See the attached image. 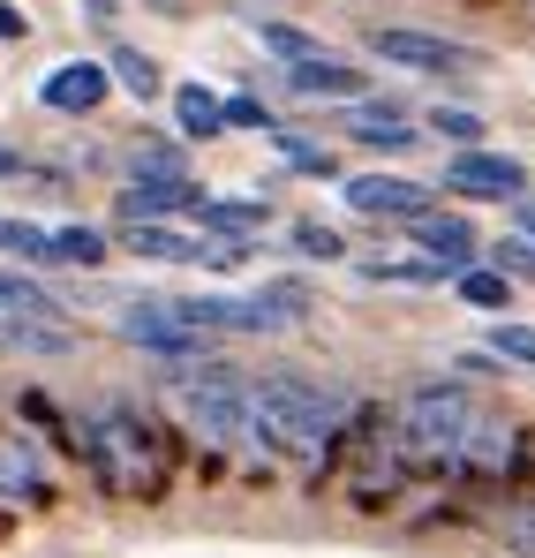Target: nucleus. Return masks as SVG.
<instances>
[{
  "mask_svg": "<svg viewBox=\"0 0 535 558\" xmlns=\"http://www.w3.org/2000/svg\"><path fill=\"white\" fill-rule=\"evenodd\" d=\"M106 92H113V69H98V61H69V69L46 76V106L53 113H98Z\"/></svg>",
  "mask_w": 535,
  "mask_h": 558,
  "instance_id": "14",
  "label": "nucleus"
},
{
  "mask_svg": "<svg viewBox=\"0 0 535 558\" xmlns=\"http://www.w3.org/2000/svg\"><path fill=\"white\" fill-rule=\"evenodd\" d=\"M348 136H355V144H369V151H415V121H408L400 106H369V98H355Z\"/></svg>",
  "mask_w": 535,
  "mask_h": 558,
  "instance_id": "15",
  "label": "nucleus"
},
{
  "mask_svg": "<svg viewBox=\"0 0 535 558\" xmlns=\"http://www.w3.org/2000/svg\"><path fill=\"white\" fill-rule=\"evenodd\" d=\"M430 136H446V144H460V151H467V144L483 136V121H475L467 106H430Z\"/></svg>",
  "mask_w": 535,
  "mask_h": 558,
  "instance_id": "27",
  "label": "nucleus"
},
{
  "mask_svg": "<svg viewBox=\"0 0 535 558\" xmlns=\"http://www.w3.org/2000/svg\"><path fill=\"white\" fill-rule=\"evenodd\" d=\"M369 53L392 61V69H415V76H475L483 69V46L438 38V31H408V23H377L369 31Z\"/></svg>",
  "mask_w": 535,
  "mask_h": 558,
  "instance_id": "5",
  "label": "nucleus"
},
{
  "mask_svg": "<svg viewBox=\"0 0 535 558\" xmlns=\"http://www.w3.org/2000/svg\"><path fill=\"white\" fill-rule=\"evenodd\" d=\"M271 136H279V151H287L294 174H325V182H332V151H325V144H302L294 129H271Z\"/></svg>",
  "mask_w": 535,
  "mask_h": 558,
  "instance_id": "26",
  "label": "nucleus"
},
{
  "mask_svg": "<svg viewBox=\"0 0 535 558\" xmlns=\"http://www.w3.org/2000/svg\"><path fill=\"white\" fill-rule=\"evenodd\" d=\"M76 332L61 317H8L0 310V355H69Z\"/></svg>",
  "mask_w": 535,
  "mask_h": 558,
  "instance_id": "16",
  "label": "nucleus"
},
{
  "mask_svg": "<svg viewBox=\"0 0 535 558\" xmlns=\"http://www.w3.org/2000/svg\"><path fill=\"white\" fill-rule=\"evenodd\" d=\"M0 498L15 506H46L53 498V475H46V453L23 423H0Z\"/></svg>",
  "mask_w": 535,
  "mask_h": 558,
  "instance_id": "9",
  "label": "nucleus"
},
{
  "mask_svg": "<svg viewBox=\"0 0 535 558\" xmlns=\"http://www.w3.org/2000/svg\"><path fill=\"white\" fill-rule=\"evenodd\" d=\"M460 371H467V377H490V371H506V355H460Z\"/></svg>",
  "mask_w": 535,
  "mask_h": 558,
  "instance_id": "30",
  "label": "nucleus"
},
{
  "mask_svg": "<svg viewBox=\"0 0 535 558\" xmlns=\"http://www.w3.org/2000/svg\"><path fill=\"white\" fill-rule=\"evenodd\" d=\"M348 204H355L362 219H423L430 211V189L423 182H408V174H355L348 182Z\"/></svg>",
  "mask_w": 535,
  "mask_h": 558,
  "instance_id": "11",
  "label": "nucleus"
},
{
  "mask_svg": "<svg viewBox=\"0 0 535 558\" xmlns=\"http://www.w3.org/2000/svg\"><path fill=\"white\" fill-rule=\"evenodd\" d=\"M446 189L452 196H475V204H506V196L521 204V196H528V167H521L513 151H475V144H467V151L446 159Z\"/></svg>",
  "mask_w": 535,
  "mask_h": 558,
  "instance_id": "7",
  "label": "nucleus"
},
{
  "mask_svg": "<svg viewBox=\"0 0 535 558\" xmlns=\"http://www.w3.org/2000/svg\"><path fill=\"white\" fill-rule=\"evenodd\" d=\"M521 227H528V242H535V196H521Z\"/></svg>",
  "mask_w": 535,
  "mask_h": 558,
  "instance_id": "33",
  "label": "nucleus"
},
{
  "mask_svg": "<svg viewBox=\"0 0 535 558\" xmlns=\"http://www.w3.org/2000/svg\"><path fill=\"white\" fill-rule=\"evenodd\" d=\"M84 468L113 498H167L174 483V438L136 400H106L84 415Z\"/></svg>",
  "mask_w": 535,
  "mask_h": 558,
  "instance_id": "2",
  "label": "nucleus"
},
{
  "mask_svg": "<svg viewBox=\"0 0 535 558\" xmlns=\"http://www.w3.org/2000/svg\"><path fill=\"white\" fill-rule=\"evenodd\" d=\"M452 294H460L467 310H483V317H506V302H513V272H498V265H467V272H452Z\"/></svg>",
  "mask_w": 535,
  "mask_h": 558,
  "instance_id": "17",
  "label": "nucleus"
},
{
  "mask_svg": "<svg viewBox=\"0 0 535 558\" xmlns=\"http://www.w3.org/2000/svg\"><path fill=\"white\" fill-rule=\"evenodd\" d=\"M490 265H498V272H513V279H535V242H528V234H521V242H498V250H490Z\"/></svg>",
  "mask_w": 535,
  "mask_h": 558,
  "instance_id": "28",
  "label": "nucleus"
},
{
  "mask_svg": "<svg viewBox=\"0 0 535 558\" xmlns=\"http://www.w3.org/2000/svg\"><path fill=\"white\" fill-rule=\"evenodd\" d=\"M287 84L302 98H362L369 92V76H362L355 61H340V53H309V61H287Z\"/></svg>",
  "mask_w": 535,
  "mask_h": 558,
  "instance_id": "13",
  "label": "nucleus"
},
{
  "mask_svg": "<svg viewBox=\"0 0 535 558\" xmlns=\"http://www.w3.org/2000/svg\"><path fill=\"white\" fill-rule=\"evenodd\" d=\"M408 234H415V250L438 257L446 272H467V265H475V227H467L460 211H423V219H408Z\"/></svg>",
  "mask_w": 535,
  "mask_h": 558,
  "instance_id": "12",
  "label": "nucleus"
},
{
  "mask_svg": "<svg viewBox=\"0 0 535 558\" xmlns=\"http://www.w3.org/2000/svg\"><path fill=\"white\" fill-rule=\"evenodd\" d=\"M521 461H528V423H513L506 408H475L467 446H460V468H452V475H467V483H513Z\"/></svg>",
  "mask_w": 535,
  "mask_h": 558,
  "instance_id": "6",
  "label": "nucleus"
},
{
  "mask_svg": "<svg viewBox=\"0 0 535 558\" xmlns=\"http://www.w3.org/2000/svg\"><path fill=\"white\" fill-rule=\"evenodd\" d=\"M294 250H302L309 265H340V257H348L340 227H325V219H294Z\"/></svg>",
  "mask_w": 535,
  "mask_h": 558,
  "instance_id": "22",
  "label": "nucleus"
},
{
  "mask_svg": "<svg viewBox=\"0 0 535 558\" xmlns=\"http://www.w3.org/2000/svg\"><path fill=\"white\" fill-rule=\"evenodd\" d=\"M467 423H475V392L460 377H423L400 408H392V430H400V453L430 475H452L460 468V446H467Z\"/></svg>",
  "mask_w": 535,
  "mask_h": 558,
  "instance_id": "3",
  "label": "nucleus"
},
{
  "mask_svg": "<svg viewBox=\"0 0 535 558\" xmlns=\"http://www.w3.org/2000/svg\"><path fill=\"white\" fill-rule=\"evenodd\" d=\"M355 392L348 385H317V377L271 371L250 385V446H265L279 461H325L340 446V430L355 423Z\"/></svg>",
  "mask_w": 535,
  "mask_h": 558,
  "instance_id": "1",
  "label": "nucleus"
},
{
  "mask_svg": "<svg viewBox=\"0 0 535 558\" xmlns=\"http://www.w3.org/2000/svg\"><path fill=\"white\" fill-rule=\"evenodd\" d=\"M167 211H204V189L167 167H136V182L121 189V219H167Z\"/></svg>",
  "mask_w": 535,
  "mask_h": 558,
  "instance_id": "10",
  "label": "nucleus"
},
{
  "mask_svg": "<svg viewBox=\"0 0 535 558\" xmlns=\"http://www.w3.org/2000/svg\"><path fill=\"white\" fill-rule=\"evenodd\" d=\"M271 219V204H211L204 196V227H219V234H257Z\"/></svg>",
  "mask_w": 535,
  "mask_h": 558,
  "instance_id": "24",
  "label": "nucleus"
},
{
  "mask_svg": "<svg viewBox=\"0 0 535 558\" xmlns=\"http://www.w3.org/2000/svg\"><path fill=\"white\" fill-rule=\"evenodd\" d=\"M227 129H265V136H271L279 121H271V113L257 106V98H227Z\"/></svg>",
  "mask_w": 535,
  "mask_h": 558,
  "instance_id": "29",
  "label": "nucleus"
},
{
  "mask_svg": "<svg viewBox=\"0 0 535 558\" xmlns=\"http://www.w3.org/2000/svg\"><path fill=\"white\" fill-rule=\"evenodd\" d=\"M250 31L265 38L279 61H309V53H325V46H317L309 31H294V23H279V15H250Z\"/></svg>",
  "mask_w": 535,
  "mask_h": 558,
  "instance_id": "20",
  "label": "nucleus"
},
{
  "mask_svg": "<svg viewBox=\"0 0 535 558\" xmlns=\"http://www.w3.org/2000/svg\"><path fill=\"white\" fill-rule=\"evenodd\" d=\"M490 355H506V363L535 371V325H513V317H498V332H490Z\"/></svg>",
  "mask_w": 535,
  "mask_h": 558,
  "instance_id": "25",
  "label": "nucleus"
},
{
  "mask_svg": "<svg viewBox=\"0 0 535 558\" xmlns=\"http://www.w3.org/2000/svg\"><path fill=\"white\" fill-rule=\"evenodd\" d=\"M0 310L8 317H69V302L31 272H0Z\"/></svg>",
  "mask_w": 535,
  "mask_h": 558,
  "instance_id": "19",
  "label": "nucleus"
},
{
  "mask_svg": "<svg viewBox=\"0 0 535 558\" xmlns=\"http://www.w3.org/2000/svg\"><path fill=\"white\" fill-rule=\"evenodd\" d=\"M174 408H181V423H189V438H204V446L250 438V377H234L227 363H181Z\"/></svg>",
  "mask_w": 535,
  "mask_h": 558,
  "instance_id": "4",
  "label": "nucleus"
},
{
  "mask_svg": "<svg viewBox=\"0 0 535 558\" xmlns=\"http://www.w3.org/2000/svg\"><path fill=\"white\" fill-rule=\"evenodd\" d=\"M53 265H106V234L98 227H53Z\"/></svg>",
  "mask_w": 535,
  "mask_h": 558,
  "instance_id": "21",
  "label": "nucleus"
},
{
  "mask_svg": "<svg viewBox=\"0 0 535 558\" xmlns=\"http://www.w3.org/2000/svg\"><path fill=\"white\" fill-rule=\"evenodd\" d=\"M0 174H23V159H15V151H0Z\"/></svg>",
  "mask_w": 535,
  "mask_h": 558,
  "instance_id": "34",
  "label": "nucleus"
},
{
  "mask_svg": "<svg viewBox=\"0 0 535 558\" xmlns=\"http://www.w3.org/2000/svg\"><path fill=\"white\" fill-rule=\"evenodd\" d=\"M0 38H23V15H15L8 0H0Z\"/></svg>",
  "mask_w": 535,
  "mask_h": 558,
  "instance_id": "32",
  "label": "nucleus"
},
{
  "mask_svg": "<svg viewBox=\"0 0 535 558\" xmlns=\"http://www.w3.org/2000/svg\"><path fill=\"white\" fill-rule=\"evenodd\" d=\"M121 340L144 348V355H167V363H204V340L211 332L181 325L174 302H136V310H121Z\"/></svg>",
  "mask_w": 535,
  "mask_h": 558,
  "instance_id": "8",
  "label": "nucleus"
},
{
  "mask_svg": "<svg viewBox=\"0 0 535 558\" xmlns=\"http://www.w3.org/2000/svg\"><path fill=\"white\" fill-rule=\"evenodd\" d=\"M84 15L90 23H121V0H84Z\"/></svg>",
  "mask_w": 535,
  "mask_h": 558,
  "instance_id": "31",
  "label": "nucleus"
},
{
  "mask_svg": "<svg viewBox=\"0 0 535 558\" xmlns=\"http://www.w3.org/2000/svg\"><path fill=\"white\" fill-rule=\"evenodd\" d=\"M174 121H181L189 144H211V136L227 129V98H211L204 84H181V92H174Z\"/></svg>",
  "mask_w": 535,
  "mask_h": 558,
  "instance_id": "18",
  "label": "nucleus"
},
{
  "mask_svg": "<svg viewBox=\"0 0 535 558\" xmlns=\"http://www.w3.org/2000/svg\"><path fill=\"white\" fill-rule=\"evenodd\" d=\"M106 69H113V84H121V92H136V98L159 92V69H151V53H136V46H121Z\"/></svg>",
  "mask_w": 535,
  "mask_h": 558,
  "instance_id": "23",
  "label": "nucleus"
},
{
  "mask_svg": "<svg viewBox=\"0 0 535 558\" xmlns=\"http://www.w3.org/2000/svg\"><path fill=\"white\" fill-rule=\"evenodd\" d=\"M467 8H506V0H467Z\"/></svg>",
  "mask_w": 535,
  "mask_h": 558,
  "instance_id": "35",
  "label": "nucleus"
}]
</instances>
